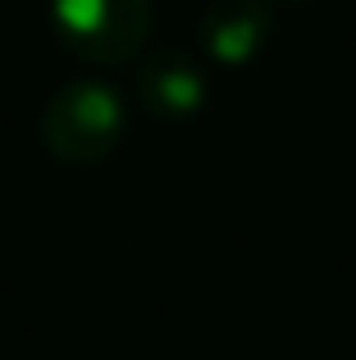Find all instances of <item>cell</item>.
<instances>
[{"instance_id":"2","label":"cell","mask_w":356,"mask_h":360,"mask_svg":"<svg viewBox=\"0 0 356 360\" xmlns=\"http://www.w3.org/2000/svg\"><path fill=\"white\" fill-rule=\"evenodd\" d=\"M51 27L82 64H133L146 55L151 0H51Z\"/></svg>"},{"instance_id":"1","label":"cell","mask_w":356,"mask_h":360,"mask_svg":"<svg viewBox=\"0 0 356 360\" xmlns=\"http://www.w3.org/2000/svg\"><path fill=\"white\" fill-rule=\"evenodd\" d=\"M37 137L60 165H101L128 137V110L115 87L96 78H73L51 91L37 115Z\"/></svg>"},{"instance_id":"5","label":"cell","mask_w":356,"mask_h":360,"mask_svg":"<svg viewBox=\"0 0 356 360\" xmlns=\"http://www.w3.org/2000/svg\"><path fill=\"white\" fill-rule=\"evenodd\" d=\"M284 5H297V0H284Z\"/></svg>"},{"instance_id":"4","label":"cell","mask_w":356,"mask_h":360,"mask_svg":"<svg viewBox=\"0 0 356 360\" xmlns=\"http://www.w3.org/2000/svg\"><path fill=\"white\" fill-rule=\"evenodd\" d=\"M196 37L215 64L242 69L274 37V0H215L196 23Z\"/></svg>"},{"instance_id":"3","label":"cell","mask_w":356,"mask_h":360,"mask_svg":"<svg viewBox=\"0 0 356 360\" xmlns=\"http://www.w3.org/2000/svg\"><path fill=\"white\" fill-rule=\"evenodd\" d=\"M205 96V73L192 55L174 51V46H155L142 55L137 64V101L151 110V119L160 123H183L192 115H201Z\"/></svg>"}]
</instances>
